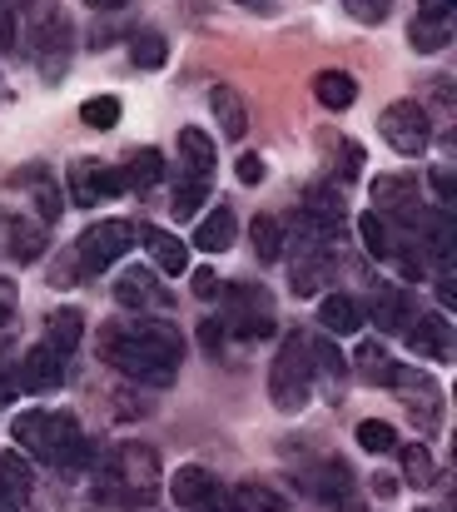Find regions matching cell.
<instances>
[{
    "label": "cell",
    "instance_id": "1",
    "mask_svg": "<svg viewBox=\"0 0 457 512\" xmlns=\"http://www.w3.org/2000/svg\"><path fill=\"white\" fill-rule=\"evenodd\" d=\"M100 358L135 383L169 388L184 363V339L164 319H135V324L115 319V324H100Z\"/></svg>",
    "mask_w": 457,
    "mask_h": 512
},
{
    "label": "cell",
    "instance_id": "2",
    "mask_svg": "<svg viewBox=\"0 0 457 512\" xmlns=\"http://www.w3.org/2000/svg\"><path fill=\"white\" fill-rule=\"evenodd\" d=\"M95 498L115 508H150L159 498V453L150 443H120L95 478Z\"/></svg>",
    "mask_w": 457,
    "mask_h": 512
},
{
    "label": "cell",
    "instance_id": "3",
    "mask_svg": "<svg viewBox=\"0 0 457 512\" xmlns=\"http://www.w3.org/2000/svg\"><path fill=\"white\" fill-rule=\"evenodd\" d=\"M10 438L15 448L30 458V463H50V468H65L75 458H85V438H80V423L60 408H25L15 423H10Z\"/></svg>",
    "mask_w": 457,
    "mask_h": 512
},
{
    "label": "cell",
    "instance_id": "4",
    "mask_svg": "<svg viewBox=\"0 0 457 512\" xmlns=\"http://www.w3.org/2000/svg\"><path fill=\"white\" fill-rule=\"evenodd\" d=\"M313 358H308V343L304 339H284V348L274 353L269 363V403L279 413H304L308 398H313Z\"/></svg>",
    "mask_w": 457,
    "mask_h": 512
},
{
    "label": "cell",
    "instance_id": "5",
    "mask_svg": "<svg viewBox=\"0 0 457 512\" xmlns=\"http://www.w3.org/2000/svg\"><path fill=\"white\" fill-rule=\"evenodd\" d=\"M378 130H383V145L403 160H418L428 145H433V115L428 105L418 100H393L383 115H378Z\"/></svg>",
    "mask_w": 457,
    "mask_h": 512
},
{
    "label": "cell",
    "instance_id": "6",
    "mask_svg": "<svg viewBox=\"0 0 457 512\" xmlns=\"http://www.w3.org/2000/svg\"><path fill=\"white\" fill-rule=\"evenodd\" d=\"M130 249H135V224H130V219H100V224H90V229L80 234L75 264H80V274H105V269L120 264Z\"/></svg>",
    "mask_w": 457,
    "mask_h": 512
},
{
    "label": "cell",
    "instance_id": "7",
    "mask_svg": "<svg viewBox=\"0 0 457 512\" xmlns=\"http://www.w3.org/2000/svg\"><path fill=\"white\" fill-rule=\"evenodd\" d=\"M219 324L229 334H239V339H269L274 334V299L264 289H254V284H229Z\"/></svg>",
    "mask_w": 457,
    "mask_h": 512
},
{
    "label": "cell",
    "instance_id": "8",
    "mask_svg": "<svg viewBox=\"0 0 457 512\" xmlns=\"http://www.w3.org/2000/svg\"><path fill=\"white\" fill-rule=\"evenodd\" d=\"M70 50H75V25L60 15V10H45L35 20V35H30V55L40 65V80H60L70 70Z\"/></svg>",
    "mask_w": 457,
    "mask_h": 512
},
{
    "label": "cell",
    "instance_id": "9",
    "mask_svg": "<svg viewBox=\"0 0 457 512\" xmlns=\"http://www.w3.org/2000/svg\"><path fill=\"white\" fill-rule=\"evenodd\" d=\"M373 214L388 224H418L423 219V184H418V174H378L373 179Z\"/></svg>",
    "mask_w": 457,
    "mask_h": 512
},
{
    "label": "cell",
    "instance_id": "10",
    "mask_svg": "<svg viewBox=\"0 0 457 512\" xmlns=\"http://www.w3.org/2000/svg\"><path fill=\"white\" fill-rule=\"evenodd\" d=\"M333 249H338V244L308 239L304 249L289 259V284H294V294H299V299H313V294H323V289H328V279H333Z\"/></svg>",
    "mask_w": 457,
    "mask_h": 512
},
{
    "label": "cell",
    "instance_id": "11",
    "mask_svg": "<svg viewBox=\"0 0 457 512\" xmlns=\"http://www.w3.org/2000/svg\"><path fill=\"white\" fill-rule=\"evenodd\" d=\"M393 388L408 398V413H413V423H418V433H433L438 428V408H443V393H438V383L428 378V373H418V368H398V378H393Z\"/></svg>",
    "mask_w": 457,
    "mask_h": 512
},
{
    "label": "cell",
    "instance_id": "12",
    "mask_svg": "<svg viewBox=\"0 0 457 512\" xmlns=\"http://www.w3.org/2000/svg\"><path fill=\"white\" fill-rule=\"evenodd\" d=\"M115 194H125L120 170L95 165V160H75V165H70V199H75L80 209H95L100 199H115Z\"/></svg>",
    "mask_w": 457,
    "mask_h": 512
},
{
    "label": "cell",
    "instance_id": "13",
    "mask_svg": "<svg viewBox=\"0 0 457 512\" xmlns=\"http://www.w3.org/2000/svg\"><path fill=\"white\" fill-rule=\"evenodd\" d=\"M60 383H65V353H55L50 343L40 339L25 358H20L15 388H20V393H50V388H60Z\"/></svg>",
    "mask_w": 457,
    "mask_h": 512
},
{
    "label": "cell",
    "instance_id": "14",
    "mask_svg": "<svg viewBox=\"0 0 457 512\" xmlns=\"http://www.w3.org/2000/svg\"><path fill=\"white\" fill-rule=\"evenodd\" d=\"M0 249H5L15 264H40L45 249H50V229H45L35 214H10V219H5V239H0Z\"/></svg>",
    "mask_w": 457,
    "mask_h": 512
},
{
    "label": "cell",
    "instance_id": "15",
    "mask_svg": "<svg viewBox=\"0 0 457 512\" xmlns=\"http://www.w3.org/2000/svg\"><path fill=\"white\" fill-rule=\"evenodd\" d=\"M115 304L120 309H164L169 304V294L159 289V279H154L150 264H125L120 269V279H115Z\"/></svg>",
    "mask_w": 457,
    "mask_h": 512
},
{
    "label": "cell",
    "instance_id": "16",
    "mask_svg": "<svg viewBox=\"0 0 457 512\" xmlns=\"http://www.w3.org/2000/svg\"><path fill=\"white\" fill-rule=\"evenodd\" d=\"M214 165H219V145H214V135L199 130V125H184V130H179V179H199V184H209V179H214Z\"/></svg>",
    "mask_w": 457,
    "mask_h": 512
},
{
    "label": "cell",
    "instance_id": "17",
    "mask_svg": "<svg viewBox=\"0 0 457 512\" xmlns=\"http://www.w3.org/2000/svg\"><path fill=\"white\" fill-rule=\"evenodd\" d=\"M135 244H145V254H150V264L159 274H189V244L179 239V234H169V229H159V224H140L135 229Z\"/></svg>",
    "mask_w": 457,
    "mask_h": 512
},
{
    "label": "cell",
    "instance_id": "18",
    "mask_svg": "<svg viewBox=\"0 0 457 512\" xmlns=\"http://www.w3.org/2000/svg\"><path fill=\"white\" fill-rule=\"evenodd\" d=\"M30 493H35V463L20 448H5L0 453V508H20L30 503Z\"/></svg>",
    "mask_w": 457,
    "mask_h": 512
},
{
    "label": "cell",
    "instance_id": "19",
    "mask_svg": "<svg viewBox=\"0 0 457 512\" xmlns=\"http://www.w3.org/2000/svg\"><path fill=\"white\" fill-rule=\"evenodd\" d=\"M234 239H239V214H234V204H214L204 219H199V229H194V249H204V254H224V249H234Z\"/></svg>",
    "mask_w": 457,
    "mask_h": 512
},
{
    "label": "cell",
    "instance_id": "20",
    "mask_svg": "<svg viewBox=\"0 0 457 512\" xmlns=\"http://www.w3.org/2000/svg\"><path fill=\"white\" fill-rule=\"evenodd\" d=\"M373 324H378V334H408V324H413L408 289L378 284V289H373Z\"/></svg>",
    "mask_w": 457,
    "mask_h": 512
},
{
    "label": "cell",
    "instance_id": "21",
    "mask_svg": "<svg viewBox=\"0 0 457 512\" xmlns=\"http://www.w3.org/2000/svg\"><path fill=\"white\" fill-rule=\"evenodd\" d=\"M209 110H214L224 140H244L249 135V105H244V95L234 85H214L209 90Z\"/></svg>",
    "mask_w": 457,
    "mask_h": 512
},
{
    "label": "cell",
    "instance_id": "22",
    "mask_svg": "<svg viewBox=\"0 0 457 512\" xmlns=\"http://www.w3.org/2000/svg\"><path fill=\"white\" fill-rule=\"evenodd\" d=\"M214 483H219V478H214V473H209V468H199V463H184V468H174V478H169V503H174V508H199V503H204V498H209V493H214Z\"/></svg>",
    "mask_w": 457,
    "mask_h": 512
},
{
    "label": "cell",
    "instance_id": "23",
    "mask_svg": "<svg viewBox=\"0 0 457 512\" xmlns=\"http://www.w3.org/2000/svg\"><path fill=\"white\" fill-rule=\"evenodd\" d=\"M408 343L423 353V358H453V329L443 314H418L408 324Z\"/></svg>",
    "mask_w": 457,
    "mask_h": 512
},
{
    "label": "cell",
    "instance_id": "24",
    "mask_svg": "<svg viewBox=\"0 0 457 512\" xmlns=\"http://www.w3.org/2000/svg\"><path fill=\"white\" fill-rule=\"evenodd\" d=\"M318 324L328 329V339H343V334H358L363 329V309L348 294H323L318 299Z\"/></svg>",
    "mask_w": 457,
    "mask_h": 512
},
{
    "label": "cell",
    "instance_id": "25",
    "mask_svg": "<svg viewBox=\"0 0 457 512\" xmlns=\"http://www.w3.org/2000/svg\"><path fill=\"white\" fill-rule=\"evenodd\" d=\"M353 363H358V378H363V383H373V388H393V378H398V368H403V363H393V358H388V348H383L378 339L358 343Z\"/></svg>",
    "mask_w": 457,
    "mask_h": 512
},
{
    "label": "cell",
    "instance_id": "26",
    "mask_svg": "<svg viewBox=\"0 0 457 512\" xmlns=\"http://www.w3.org/2000/svg\"><path fill=\"white\" fill-rule=\"evenodd\" d=\"M313 100H318L323 110H353L358 80H353L348 70H318V75H313Z\"/></svg>",
    "mask_w": 457,
    "mask_h": 512
},
{
    "label": "cell",
    "instance_id": "27",
    "mask_svg": "<svg viewBox=\"0 0 457 512\" xmlns=\"http://www.w3.org/2000/svg\"><path fill=\"white\" fill-rule=\"evenodd\" d=\"M80 339H85V314L80 309H55L50 319H45V343L55 348V353H75L80 348Z\"/></svg>",
    "mask_w": 457,
    "mask_h": 512
},
{
    "label": "cell",
    "instance_id": "28",
    "mask_svg": "<svg viewBox=\"0 0 457 512\" xmlns=\"http://www.w3.org/2000/svg\"><path fill=\"white\" fill-rule=\"evenodd\" d=\"M249 239H254V254H259V264H279V259H284V219H274V214H259V219L249 224Z\"/></svg>",
    "mask_w": 457,
    "mask_h": 512
},
{
    "label": "cell",
    "instance_id": "29",
    "mask_svg": "<svg viewBox=\"0 0 457 512\" xmlns=\"http://www.w3.org/2000/svg\"><path fill=\"white\" fill-rule=\"evenodd\" d=\"M120 179H125V189H154L159 179H164V155L159 150H135L130 160H125V170H120Z\"/></svg>",
    "mask_w": 457,
    "mask_h": 512
},
{
    "label": "cell",
    "instance_id": "30",
    "mask_svg": "<svg viewBox=\"0 0 457 512\" xmlns=\"http://www.w3.org/2000/svg\"><path fill=\"white\" fill-rule=\"evenodd\" d=\"M448 35H453L448 15H418V20L408 25V40H413V50H418V55L443 50V45H448Z\"/></svg>",
    "mask_w": 457,
    "mask_h": 512
},
{
    "label": "cell",
    "instance_id": "31",
    "mask_svg": "<svg viewBox=\"0 0 457 512\" xmlns=\"http://www.w3.org/2000/svg\"><path fill=\"white\" fill-rule=\"evenodd\" d=\"M234 503H239V512H294L284 503V493L269 488V483H239L234 488Z\"/></svg>",
    "mask_w": 457,
    "mask_h": 512
},
{
    "label": "cell",
    "instance_id": "32",
    "mask_svg": "<svg viewBox=\"0 0 457 512\" xmlns=\"http://www.w3.org/2000/svg\"><path fill=\"white\" fill-rule=\"evenodd\" d=\"M353 438H358V448L373 453V458L398 448V433H393V423H383V418H363V423L353 428Z\"/></svg>",
    "mask_w": 457,
    "mask_h": 512
},
{
    "label": "cell",
    "instance_id": "33",
    "mask_svg": "<svg viewBox=\"0 0 457 512\" xmlns=\"http://www.w3.org/2000/svg\"><path fill=\"white\" fill-rule=\"evenodd\" d=\"M393 453H403V478H408L413 488H433L438 468H433V453H428L423 443H408V448H393Z\"/></svg>",
    "mask_w": 457,
    "mask_h": 512
},
{
    "label": "cell",
    "instance_id": "34",
    "mask_svg": "<svg viewBox=\"0 0 457 512\" xmlns=\"http://www.w3.org/2000/svg\"><path fill=\"white\" fill-rule=\"evenodd\" d=\"M120 115H125V110H120L115 95H95V100L80 105V125H85V130H115Z\"/></svg>",
    "mask_w": 457,
    "mask_h": 512
},
{
    "label": "cell",
    "instance_id": "35",
    "mask_svg": "<svg viewBox=\"0 0 457 512\" xmlns=\"http://www.w3.org/2000/svg\"><path fill=\"white\" fill-rule=\"evenodd\" d=\"M358 239H363V254H373V259H388V249H393V229L373 209L358 214Z\"/></svg>",
    "mask_w": 457,
    "mask_h": 512
},
{
    "label": "cell",
    "instance_id": "36",
    "mask_svg": "<svg viewBox=\"0 0 457 512\" xmlns=\"http://www.w3.org/2000/svg\"><path fill=\"white\" fill-rule=\"evenodd\" d=\"M30 194H35V209H40L35 219L50 229V224L60 219V184H55L50 174H30Z\"/></svg>",
    "mask_w": 457,
    "mask_h": 512
},
{
    "label": "cell",
    "instance_id": "37",
    "mask_svg": "<svg viewBox=\"0 0 457 512\" xmlns=\"http://www.w3.org/2000/svg\"><path fill=\"white\" fill-rule=\"evenodd\" d=\"M130 60H135L140 70H159V65L169 60V45H164V35H154V30L135 35V40H130Z\"/></svg>",
    "mask_w": 457,
    "mask_h": 512
},
{
    "label": "cell",
    "instance_id": "38",
    "mask_svg": "<svg viewBox=\"0 0 457 512\" xmlns=\"http://www.w3.org/2000/svg\"><path fill=\"white\" fill-rule=\"evenodd\" d=\"M204 204H209V184H199V179H179V184H174V214H179V219L199 214Z\"/></svg>",
    "mask_w": 457,
    "mask_h": 512
},
{
    "label": "cell",
    "instance_id": "39",
    "mask_svg": "<svg viewBox=\"0 0 457 512\" xmlns=\"http://www.w3.org/2000/svg\"><path fill=\"white\" fill-rule=\"evenodd\" d=\"M308 358L318 363L313 373H328L333 383H338V378H343V368H348V358L338 353V343H333V339H318V343H308Z\"/></svg>",
    "mask_w": 457,
    "mask_h": 512
},
{
    "label": "cell",
    "instance_id": "40",
    "mask_svg": "<svg viewBox=\"0 0 457 512\" xmlns=\"http://www.w3.org/2000/svg\"><path fill=\"white\" fill-rule=\"evenodd\" d=\"M343 10H348L358 25H383V20H388V0H343Z\"/></svg>",
    "mask_w": 457,
    "mask_h": 512
},
{
    "label": "cell",
    "instance_id": "41",
    "mask_svg": "<svg viewBox=\"0 0 457 512\" xmlns=\"http://www.w3.org/2000/svg\"><path fill=\"white\" fill-rule=\"evenodd\" d=\"M219 289H224V284H219L214 269H189V294H194V299H219Z\"/></svg>",
    "mask_w": 457,
    "mask_h": 512
},
{
    "label": "cell",
    "instance_id": "42",
    "mask_svg": "<svg viewBox=\"0 0 457 512\" xmlns=\"http://www.w3.org/2000/svg\"><path fill=\"white\" fill-rule=\"evenodd\" d=\"M318 483H323V488H318L323 498H343V493H348V468H343V463H328Z\"/></svg>",
    "mask_w": 457,
    "mask_h": 512
},
{
    "label": "cell",
    "instance_id": "43",
    "mask_svg": "<svg viewBox=\"0 0 457 512\" xmlns=\"http://www.w3.org/2000/svg\"><path fill=\"white\" fill-rule=\"evenodd\" d=\"M428 184H433V194H438V209H453V170H448V165H433V170H428Z\"/></svg>",
    "mask_w": 457,
    "mask_h": 512
},
{
    "label": "cell",
    "instance_id": "44",
    "mask_svg": "<svg viewBox=\"0 0 457 512\" xmlns=\"http://www.w3.org/2000/svg\"><path fill=\"white\" fill-rule=\"evenodd\" d=\"M194 512H239V503H234V488H224V483H214V493L199 503Z\"/></svg>",
    "mask_w": 457,
    "mask_h": 512
},
{
    "label": "cell",
    "instance_id": "45",
    "mask_svg": "<svg viewBox=\"0 0 457 512\" xmlns=\"http://www.w3.org/2000/svg\"><path fill=\"white\" fill-rule=\"evenodd\" d=\"M199 348H204L209 358H219V348H224V324H219V319H204V324H199Z\"/></svg>",
    "mask_w": 457,
    "mask_h": 512
},
{
    "label": "cell",
    "instance_id": "46",
    "mask_svg": "<svg viewBox=\"0 0 457 512\" xmlns=\"http://www.w3.org/2000/svg\"><path fill=\"white\" fill-rule=\"evenodd\" d=\"M264 174H269L264 155H239V184H264Z\"/></svg>",
    "mask_w": 457,
    "mask_h": 512
},
{
    "label": "cell",
    "instance_id": "47",
    "mask_svg": "<svg viewBox=\"0 0 457 512\" xmlns=\"http://www.w3.org/2000/svg\"><path fill=\"white\" fill-rule=\"evenodd\" d=\"M15 284L10 279H0V329H10V319H15Z\"/></svg>",
    "mask_w": 457,
    "mask_h": 512
},
{
    "label": "cell",
    "instance_id": "48",
    "mask_svg": "<svg viewBox=\"0 0 457 512\" xmlns=\"http://www.w3.org/2000/svg\"><path fill=\"white\" fill-rule=\"evenodd\" d=\"M0 50H15V10L0 0Z\"/></svg>",
    "mask_w": 457,
    "mask_h": 512
},
{
    "label": "cell",
    "instance_id": "49",
    "mask_svg": "<svg viewBox=\"0 0 457 512\" xmlns=\"http://www.w3.org/2000/svg\"><path fill=\"white\" fill-rule=\"evenodd\" d=\"M373 493H378V498H393V493H398V478H388V473L373 478Z\"/></svg>",
    "mask_w": 457,
    "mask_h": 512
},
{
    "label": "cell",
    "instance_id": "50",
    "mask_svg": "<svg viewBox=\"0 0 457 512\" xmlns=\"http://www.w3.org/2000/svg\"><path fill=\"white\" fill-rule=\"evenodd\" d=\"M418 5H423L418 15H448L453 10V0H418Z\"/></svg>",
    "mask_w": 457,
    "mask_h": 512
},
{
    "label": "cell",
    "instance_id": "51",
    "mask_svg": "<svg viewBox=\"0 0 457 512\" xmlns=\"http://www.w3.org/2000/svg\"><path fill=\"white\" fill-rule=\"evenodd\" d=\"M85 5H95V10H120L125 0H85Z\"/></svg>",
    "mask_w": 457,
    "mask_h": 512
},
{
    "label": "cell",
    "instance_id": "52",
    "mask_svg": "<svg viewBox=\"0 0 457 512\" xmlns=\"http://www.w3.org/2000/svg\"><path fill=\"white\" fill-rule=\"evenodd\" d=\"M0 239H5V214H0Z\"/></svg>",
    "mask_w": 457,
    "mask_h": 512
},
{
    "label": "cell",
    "instance_id": "53",
    "mask_svg": "<svg viewBox=\"0 0 457 512\" xmlns=\"http://www.w3.org/2000/svg\"><path fill=\"white\" fill-rule=\"evenodd\" d=\"M5 393H10V388H5V383H0V403H5Z\"/></svg>",
    "mask_w": 457,
    "mask_h": 512
},
{
    "label": "cell",
    "instance_id": "54",
    "mask_svg": "<svg viewBox=\"0 0 457 512\" xmlns=\"http://www.w3.org/2000/svg\"><path fill=\"white\" fill-rule=\"evenodd\" d=\"M343 512H363V508H343Z\"/></svg>",
    "mask_w": 457,
    "mask_h": 512
},
{
    "label": "cell",
    "instance_id": "55",
    "mask_svg": "<svg viewBox=\"0 0 457 512\" xmlns=\"http://www.w3.org/2000/svg\"><path fill=\"white\" fill-rule=\"evenodd\" d=\"M0 512H5V508H0Z\"/></svg>",
    "mask_w": 457,
    "mask_h": 512
}]
</instances>
